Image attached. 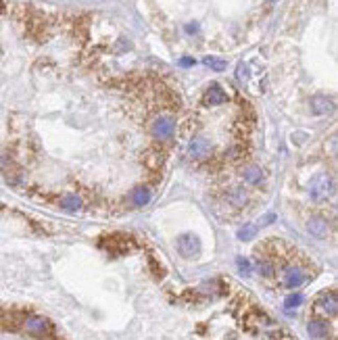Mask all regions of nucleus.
Here are the masks:
<instances>
[{"instance_id":"nucleus-8","label":"nucleus","mask_w":338,"mask_h":340,"mask_svg":"<svg viewBox=\"0 0 338 340\" xmlns=\"http://www.w3.org/2000/svg\"><path fill=\"white\" fill-rule=\"evenodd\" d=\"M307 230L309 234H313L317 238H323V236H328V230H330V225L326 219H321V217H313L311 221L307 223Z\"/></svg>"},{"instance_id":"nucleus-23","label":"nucleus","mask_w":338,"mask_h":340,"mask_svg":"<svg viewBox=\"0 0 338 340\" xmlns=\"http://www.w3.org/2000/svg\"><path fill=\"white\" fill-rule=\"evenodd\" d=\"M272 3H276V0H272Z\"/></svg>"},{"instance_id":"nucleus-11","label":"nucleus","mask_w":338,"mask_h":340,"mask_svg":"<svg viewBox=\"0 0 338 340\" xmlns=\"http://www.w3.org/2000/svg\"><path fill=\"white\" fill-rule=\"evenodd\" d=\"M132 196H134V203H136L138 207H144V205H148V203H150V190H148V188H144V186L136 188Z\"/></svg>"},{"instance_id":"nucleus-7","label":"nucleus","mask_w":338,"mask_h":340,"mask_svg":"<svg viewBox=\"0 0 338 340\" xmlns=\"http://www.w3.org/2000/svg\"><path fill=\"white\" fill-rule=\"evenodd\" d=\"M303 282H305V274L301 272L299 267H288L284 272V284L288 288H297V286L303 284Z\"/></svg>"},{"instance_id":"nucleus-9","label":"nucleus","mask_w":338,"mask_h":340,"mask_svg":"<svg viewBox=\"0 0 338 340\" xmlns=\"http://www.w3.org/2000/svg\"><path fill=\"white\" fill-rule=\"evenodd\" d=\"M25 325H27V330H30L32 334H44L48 330L46 319H42V317H30Z\"/></svg>"},{"instance_id":"nucleus-21","label":"nucleus","mask_w":338,"mask_h":340,"mask_svg":"<svg viewBox=\"0 0 338 340\" xmlns=\"http://www.w3.org/2000/svg\"><path fill=\"white\" fill-rule=\"evenodd\" d=\"M236 73H238V79H246V75H248V73H246V67H244L242 63L238 65V71H236Z\"/></svg>"},{"instance_id":"nucleus-16","label":"nucleus","mask_w":338,"mask_h":340,"mask_svg":"<svg viewBox=\"0 0 338 340\" xmlns=\"http://www.w3.org/2000/svg\"><path fill=\"white\" fill-rule=\"evenodd\" d=\"M244 176H246V180H248V182H252V184H255V182H259V178H261V172H259L257 167H248L246 172H244Z\"/></svg>"},{"instance_id":"nucleus-22","label":"nucleus","mask_w":338,"mask_h":340,"mask_svg":"<svg viewBox=\"0 0 338 340\" xmlns=\"http://www.w3.org/2000/svg\"><path fill=\"white\" fill-rule=\"evenodd\" d=\"M180 65H184V67H190V65H194V61H192V59H182V61H180Z\"/></svg>"},{"instance_id":"nucleus-18","label":"nucleus","mask_w":338,"mask_h":340,"mask_svg":"<svg viewBox=\"0 0 338 340\" xmlns=\"http://www.w3.org/2000/svg\"><path fill=\"white\" fill-rule=\"evenodd\" d=\"M259 274H263V276H267V278H270V276L274 274V267H272L270 263L261 261V263H259Z\"/></svg>"},{"instance_id":"nucleus-10","label":"nucleus","mask_w":338,"mask_h":340,"mask_svg":"<svg viewBox=\"0 0 338 340\" xmlns=\"http://www.w3.org/2000/svg\"><path fill=\"white\" fill-rule=\"evenodd\" d=\"M321 309L326 311L328 315H336L338 313V299H336V294L323 296V299H321Z\"/></svg>"},{"instance_id":"nucleus-15","label":"nucleus","mask_w":338,"mask_h":340,"mask_svg":"<svg viewBox=\"0 0 338 340\" xmlns=\"http://www.w3.org/2000/svg\"><path fill=\"white\" fill-rule=\"evenodd\" d=\"M205 65L211 67V69H215V71H223L225 69V61L217 59V56H205Z\"/></svg>"},{"instance_id":"nucleus-1","label":"nucleus","mask_w":338,"mask_h":340,"mask_svg":"<svg viewBox=\"0 0 338 340\" xmlns=\"http://www.w3.org/2000/svg\"><path fill=\"white\" fill-rule=\"evenodd\" d=\"M309 192H311L315 201H323V198L334 194V180L330 176H317L309 184Z\"/></svg>"},{"instance_id":"nucleus-3","label":"nucleus","mask_w":338,"mask_h":340,"mask_svg":"<svg viewBox=\"0 0 338 340\" xmlns=\"http://www.w3.org/2000/svg\"><path fill=\"white\" fill-rule=\"evenodd\" d=\"M176 132V123L172 117H159L152 123V136L157 140H169Z\"/></svg>"},{"instance_id":"nucleus-2","label":"nucleus","mask_w":338,"mask_h":340,"mask_svg":"<svg viewBox=\"0 0 338 340\" xmlns=\"http://www.w3.org/2000/svg\"><path fill=\"white\" fill-rule=\"evenodd\" d=\"M178 250L182 257H194V254H199L201 250V240L199 236H194V234H182L178 238Z\"/></svg>"},{"instance_id":"nucleus-4","label":"nucleus","mask_w":338,"mask_h":340,"mask_svg":"<svg viewBox=\"0 0 338 340\" xmlns=\"http://www.w3.org/2000/svg\"><path fill=\"white\" fill-rule=\"evenodd\" d=\"M211 150H213V146H211V142L207 138H194L192 142H190V154L194 159H207Z\"/></svg>"},{"instance_id":"nucleus-20","label":"nucleus","mask_w":338,"mask_h":340,"mask_svg":"<svg viewBox=\"0 0 338 340\" xmlns=\"http://www.w3.org/2000/svg\"><path fill=\"white\" fill-rule=\"evenodd\" d=\"M272 221H274V213H267V215H265V217H261V219H259V221L255 223V225H257V228H259V225H265V223H272Z\"/></svg>"},{"instance_id":"nucleus-5","label":"nucleus","mask_w":338,"mask_h":340,"mask_svg":"<svg viewBox=\"0 0 338 340\" xmlns=\"http://www.w3.org/2000/svg\"><path fill=\"white\" fill-rule=\"evenodd\" d=\"M311 107L317 115H330V113H334V101L323 94H317L311 98Z\"/></svg>"},{"instance_id":"nucleus-19","label":"nucleus","mask_w":338,"mask_h":340,"mask_svg":"<svg viewBox=\"0 0 338 340\" xmlns=\"http://www.w3.org/2000/svg\"><path fill=\"white\" fill-rule=\"evenodd\" d=\"M238 267H240V272H242L244 276H248V274H250V265H248V261H246V259H238Z\"/></svg>"},{"instance_id":"nucleus-17","label":"nucleus","mask_w":338,"mask_h":340,"mask_svg":"<svg viewBox=\"0 0 338 340\" xmlns=\"http://www.w3.org/2000/svg\"><path fill=\"white\" fill-rule=\"evenodd\" d=\"M301 303H303V296H301V294H292V296H288V299H286L284 307H286V309H292V307H299Z\"/></svg>"},{"instance_id":"nucleus-12","label":"nucleus","mask_w":338,"mask_h":340,"mask_svg":"<svg viewBox=\"0 0 338 340\" xmlns=\"http://www.w3.org/2000/svg\"><path fill=\"white\" fill-rule=\"evenodd\" d=\"M257 230H259V228H257L255 223H246V225H242V228L238 230V240H244V242H248V240L255 238Z\"/></svg>"},{"instance_id":"nucleus-6","label":"nucleus","mask_w":338,"mask_h":340,"mask_svg":"<svg viewBox=\"0 0 338 340\" xmlns=\"http://www.w3.org/2000/svg\"><path fill=\"white\" fill-rule=\"evenodd\" d=\"M205 101H207V105H211V107H217V105L228 103V94H225V92L221 90V86H217V83H211V88L207 90Z\"/></svg>"},{"instance_id":"nucleus-14","label":"nucleus","mask_w":338,"mask_h":340,"mask_svg":"<svg viewBox=\"0 0 338 340\" xmlns=\"http://www.w3.org/2000/svg\"><path fill=\"white\" fill-rule=\"evenodd\" d=\"M61 205H63V209H67V211H77V209L81 207V201L77 198V194H69V196H65L63 201H61Z\"/></svg>"},{"instance_id":"nucleus-13","label":"nucleus","mask_w":338,"mask_h":340,"mask_svg":"<svg viewBox=\"0 0 338 340\" xmlns=\"http://www.w3.org/2000/svg\"><path fill=\"white\" fill-rule=\"evenodd\" d=\"M309 334H311L313 338H323L328 334V325L323 321H311L309 323Z\"/></svg>"}]
</instances>
